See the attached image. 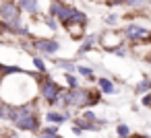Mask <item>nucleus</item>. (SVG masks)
Wrapping results in <instances>:
<instances>
[{"label": "nucleus", "instance_id": "f257e3e1", "mask_svg": "<svg viewBox=\"0 0 151 138\" xmlns=\"http://www.w3.org/2000/svg\"><path fill=\"white\" fill-rule=\"evenodd\" d=\"M99 101H101V91H91V89H85V87H77V89L64 91L58 105L66 107V109H89V107L97 105Z\"/></svg>", "mask_w": 151, "mask_h": 138}, {"label": "nucleus", "instance_id": "f03ea898", "mask_svg": "<svg viewBox=\"0 0 151 138\" xmlns=\"http://www.w3.org/2000/svg\"><path fill=\"white\" fill-rule=\"evenodd\" d=\"M37 80H40V99L44 101V103H48V105H58V101H60V97L64 95V91H62V87L60 85H56L54 83V78H50L46 72H31Z\"/></svg>", "mask_w": 151, "mask_h": 138}, {"label": "nucleus", "instance_id": "7ed1b4c3", "mask_svg": "<svg viewBox=\"0 0 151 138\" xmlns=\"http://www.w3.org/2000/svg\"><path fill=\"white\" fill-rule=\"evenodd\" d=\"M19 15H21V6L15 2H0V19L9 25L19 23Z\"/></svg>", "mask_w": 151, "mask_h": 138}, {"label": "nucleus", "instance_id": "20e7f679", "mask_svg": "<svg viewBox=\"0 0 151 138\" xmlns=\"http://www.w3.org/2000/svg\"><path fill=\"white\" fill-rule=\"evenodd\" d=\"M19 130H23V132H31V134H40L42 132V122H40V117H37V113H33V115H29V117H25L19 126H17Z\"/></svg>", "mask_w": 151, "mask_h": 138}, {"label": "nucleus", "instance_id": "39448f33", "mask_svg": "<svg viewBox=\"0 0 151 138\" xmlns=\"http://www.w3.org/2000/svg\"><path fill=\"white\" fill-rule=\"evenodd\" d=\"M126 37L130 41H139L143 37H151V33L145 29V27H139V25H128L126 27Z\"/></svg>", "mask_w": 151, "mask_h": 138}, {"label": "nucleus", "instance_id": "423d86ee", "mask_svg": "<svg viewBox=\"0 0 151 138\" xmlns=\"http://www.w3.org/2000/svg\"><path fill=\"white\" fill-rule=\"evenodd\" d=\"M33 46H35L40 52H44V54H56L58 48H60V43H58L56 39H40V41H35Z\"/></svg>", "mask_w": 151, "mask_h": 138}, {"label": "nucleus", "instance_id": "0eeeda50", "mask_svg": "<svg viewBox=\"0 0 151 138\" xmlns=\"http://www.w3.org/2000/svg\"><path fill=\"white\" fill-rule=\"evenodd\" d=\"M95 83H97V87H99V91H101L104 95H116V93H118V87H116L110 78H106V76H99Z\"/></svg>", "mask_w": 151, "mask_h": 138}, {"label": "nucleus", "instance_id": "6e6552de", "mask_svg": "<svg viewBox=\"0 0 151 138\" xmlns=\"http://www.w3.org/2000/svg\"><path fill=\"white\" fill-rule=\"evenodd\" d=\"M37 138H60V134H58V126H56V124H48V126H44L42 132L37 134Z\"/></svg>", "mask_w": 151, "mask_h": 138}, {"label": "nucleus", "instance_id": "1a4fd4ad", "mask_svg": "<svg viewBox=\"0 0 151 138\" xmlns=\"http://www.w3.org/2000/svg\"><path fill=\"white\" fill-rule=\"evenodd\" d=\"M46 122L58 126V124L66 122V115H64V111H62V113H58V111H46Z\"/></svg>", "mask_w": 151, "mask_h": 138}, {"label": "nucleus", "instance_id": "9d476101", "mask_svg": "<svg viewBox=\"0 0 151 138\" xmlns=\"http://www.w3.org/2000/svg\"><path fill=\"white\" fill-rule=\"evenodd\" d=\"M134 93H137V95H147V93H151V78H143V80L134 87Z\"/></svg>", "mask_w": 151, "mask_h": 138}, {"label": "nucleus", "instance_id": "9b49d317", "mask_svg": "<svg viewBox=\"0 0 151 138\" xmlns=\"http://www.w3.org/2000/svg\"><path fill=\"white\" fill-rule=\"evenodd\" d=\"M19 6H21L23 11L35 15V13H37V0H19Z\"/></svg>", "mask_w": 151, "mask_h": 138}, {"label": "nucleus", "instance_id": "f8f14e48", "mask_svg": "<svg viewBox=\"0 0 151 138\" xmlns=\"http://www.w3.org/2000/svg\"><path fill=\"white\" fill-rule=\"evenodd\" d=\"M95 43H97V37H95V35H89V37H87V39L83 41V46H81L79 54H85V52H89V50H91V48H93Z\"/></svg>", "mask_w": 151, "mask_h": 138}, {"label": "nucleus", "instance_id": "ddd939ff", "mask_svg": "<svg viewBox=\"0 0 151 138\" xmlns=\"http://www.w3.org/2000/svg\"><path fill=\"white\" fill-rule=\"evenodd\" d=\"M116 134H118V138H130V136H132L128 124H118V126H116Z\"/></svg>", "mask_w": 151, "mask_h": 138}, {"label": "nucleus", "instance_id": "4468645a", "mask_svg": "<svg viewBox=\"0 0 151 138\" xmlns=\"http://www.w3.org/2000/svg\"><path fill=\"white\" fill-rule=\"evenodd\" d=\"M77 72L83 76V78H89V80H97L95 76H93V70L91 68H87V66H77Z\"/></svg>", "mask_w": 151, "mask_h": 138}, {"label": "nucleus", "instance_id": "2eb2a0df", "mask_svg": "<svg viewBox=\"0 0 151 138\" xmlns=\"http://www.w3.org/2000/svg\"><path fill=\"white\" fill-rule=\"evenodd\" d=\"M64 80H66L68 89H77V87H79V78H77L73 72H64Z\"/></svg>", "mask_w": 151, "mask_h": 138}, {"label": "nucleus", "instance_id": "dca6fc26", "mask_svg": "<svg viewBox=\"0 0 151 138\" xmlns=\"http://www.w3.org/2000/svg\"><path fill=\"white\" fill-rule=\"evenodd\" d=\"M56 64L62 68V70H66V72H73L77 66H75V62L73 60H56Z\"/></svg>", "mask_w": 151, "mask_h": 138}, {"label": "nucleus", "instance_id": "f3484780", "mask_svg": "<svg viewBox=\"0 0 151 138\" xmlns=\"http://www.w3.org/2000/svg\"><path fill=\"white\" fill-rule=\"evenodd\" d=\"M33 64H35L37 72H46V64H44V60H42V58H33Z\"/></svg>", "mask_w": 151, "mask_h": 138}, {"label": "nucleus", "instance_id": "a211bd4d", "mask_svg": "<svg viewBox=\"0 0 151 138\" xmlns=\"http://www.w3.org/2000/svg\"><path fill=\"white\" fill-rule=\"evenodd\" d=\"M141 103H143L145 107H149V109H151V93L143 95V97H141Z\"/></svg>", "mask_w": 151, "mask_h": 138}, {"label": "nucleus", "instance_id": "6ab92c4d", "mask_svg": "<svg viewBox=\"0 0 151 138\" xmlns=\"http://www.w3.org/2000/svg\"><path fill=\"white\" fill-rule=\"evenodd\" d=\"M2 120H6V103L0 101V122Z\"/></svg>", "mask_w": 151, "mask_h": 138}, {"label": "nucleus", "instance_id": "aec40b11", "mask_svg": "<svg viewBox=\"0 0 151 138\" xmlns=\"http://www.w3.org/2000/svg\"><path fill=\"white\" fill-rule=\"evenodd\" d=\"M46 23H48V27H50V29H56V27H58V25H56V21H54V17L46 19Z\"/></svg>", "mask_w": 151, "mask_h": 138}, {"label": "nucleus", "instance_id": "412c9836", "mask_svg": "<svg viewBox=\"0 0 151 138\" xmlns=\"http://www.w3.org/2000/svg\"><path fill=\"white\" fill-rule=\"evenodd\" d=\"M83 132H85L83 128H79V126H73V134H75V136H81Z\"/></svg>", "mask_w": 151, "mask_h": 138}, {"label": "nucleus", "instance_id": "4be33fe9", "mask_svg": "<svg viewBox=\"0 0 151 138\" xmlns=\"http://www.w3.org/2000/svg\"><path fill=\"white\" fill-rule=\"evenodd\" d=\"M4 138H21V136H19V134H15V132H6V134H4Z\"/></svg>", "mask_w": 151, "mask_h": 138}, {"label": "nucleus", "instance_id": "5701e85b", "mask_svg": "<svg viewBox=\"0 0 151 138\" xmlns=\"http://www.w3.org/2000/svg\"><path fill=\"white\" fill-rule=\"evenodd\" d=\"M106 21H108V23H110V25H112V23H116V15H110V17H108V19H106Z\"/></svg>", "mask_w": 151, "mask_h": 138}, {"label": "nucleus", "instance_id": "b1692460", "mask_svg": "<svg viewBox=\"0 0 151 138\" xmlns=\"http://www.w3.org/2000/svg\"><path fill=\"white\" fill-rule=\"evenodd\" d=\"M130 138H149V136H143V134H132Z\"/></svg>", "mask_w": 151, "mask_h": 138}]
</instances>
